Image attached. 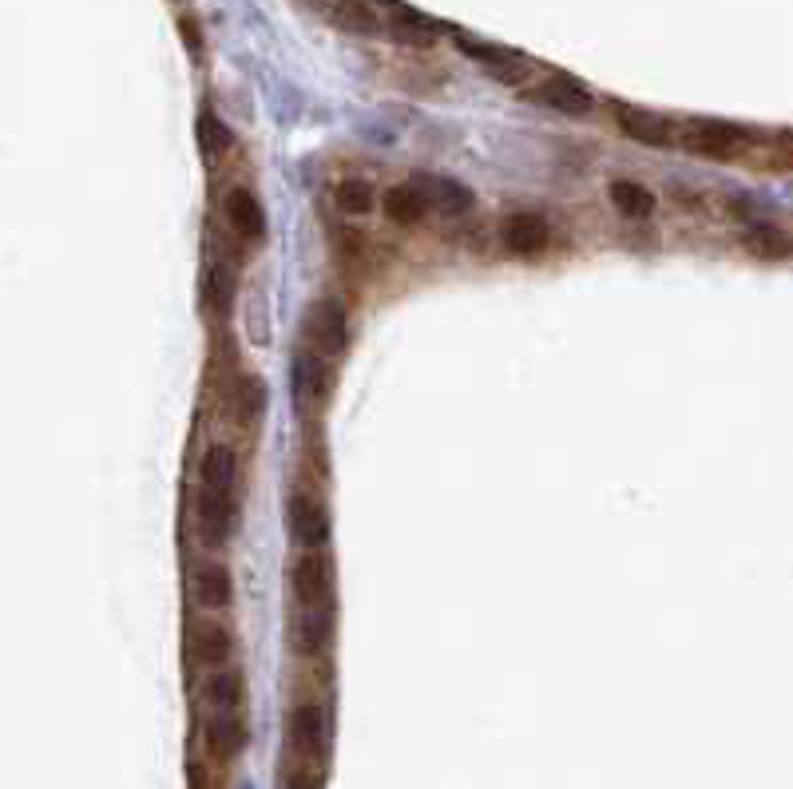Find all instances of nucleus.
Returning <instances> with one entry per match:
<instances>
[{"label": "nucleus", "mask_w": 793, "mask_h": 789, "mask_svg": "<svg viewBox=\"0 0 793 789\" xmlns=\"http://www.w3.org/2000/svg\"><path fill=\"white\" fill-rule=\"evenodd\" d=\"M191 595L199 607L207 611H223L234 599V583H230V571L223 564H199L195 575H191Z\"/></svg>", "instance_id": "15"}, {"label": "nucleus", "mask_w": 793, "mask_h": 789, "mask_svg": "<svg viewBox=\"0 0 793 789\" xmlns=\"http://www.w3.org/2000/svg\"><path fill=\"white\" fill-rule=\"evenodd\" d=\"M338 32H349V36H389V24H385V12L381 4L373 0H310Z\"/></svg>", "instance_id": "6"}, {"label": "nucleus", "mask_w": 793, "mask_h": 789, "mask_svg": "<svg viewBox=\"0 0 793 789\" xmlns=\"http://www.w3.org/2000/svg\"><path fill=\"white\" fill-rule=\"evenodd\" d=\"M326 385H330V361L310 353V349H302V357L294 365V397H298V405H318Z\"/></svg>", "instance_id": "17"}, {"label": "nucleus", "mask_w": 793, "mask_h": 789, "mask_svg": "<svg viewBox=\"0 0 793 789\" xmlns=\"http://www.w3.org/2000/svg\"><path fill=\"white\" fill-rule=\"evenodd\" d=\"M746 131L734 127V123H718V119H698V123H686L679 131V143L694 155H706V159H734L742 155L746 147Z\"/></svg>", "instance_id": "5"}, {"label": "nucleus", "mask_w": 793, "mask_h": 789, "mask_svg": "<svg viewBox=\"0 0 793 789\" xmlns=\"http://www.w3.org/2000/svg\"><path fill=\"white\" fill-rule=\"evenodd\" d=\"M338 611H290V647L298 655H318L334 639Z\"/></svg>", "instance_id": "12"}, {"label": "nucleus", "mask_w": 793, "mask_h": 789, "mask_svg": "<svg viewBox=\"0 0 793 789\" xmlns=\"http://www.w3.org/2000/svg\"><path fill=\"white\" fill-rule=\"evenodd\" d=\"M306 341H314L310 345V353H318V357H338L341 349H345V306L334 302V298H326V302H318L310 314H306Z\"/></svg>", "instance_id": "8"}, {"label": "nucleus", "mask_w": 793, "mask_h": 789, "mask_svg": "<svg viewBox=\"0 0 793 789\" xmlns=\"http://www.w3.org/2000/svg\"><path fill=\"white\" fill-rule=\"evenodd\" d=\"M195 520L207 548H223L238 524V460L230 445H211L199 460Z\"/></svg>", "instance_id": "1"}, {"label": "nucleus", "mask_w": 793, "mask_h": 789, "mask_svg": "<svg viewBox=\"0 0 793 789\" xmlns=\"http://www.w3.org/2000/svg\"><path fill=\"white\" fill-rule=\"evenodd\" d=\"M742 246L750 250V254H758V258H790L793 254V238L786 230H778V226H766V223H754L742 230Z\"/></svg>", "instance_id": "21"}, {"label": "nucleus", "mask_w": 793, "mask_h": 789, "mask_svg": "<svg viewBox=\"0 0 793 789\" xmlns=\"http://www.w3.org/2000/svg\"><path fill=\"white\" fill-rule=\"evenodd\" d=\"M421 191H425V199H429V207L433 211H441V215H449V219H456V215H468L472 211V195L460 187V183H453V179H437V175H421V179H413Z\"/></svg>", "instance_id": "18"}, {"label": "nucleus", "mask_w": 793, "mask_h": 789, "mask_svg": "<svg viewBox=\"0 0 793 789\" xmlns=\"http://www.w3.org/2000/svg\"><path fill=\"white\" fill-rule=\"evenodd\" d=\"M223 215H227V226L242 238V242H262L266 234V215L258 207V199L246 191V187H234L223 199Z\"/></svg>", "instance_id": "14"}, {"label": "nucleus", "mask_w": 793, "mask_h": 789, "mask_svg": "<svg viewBox=\"0 0 793 789\" xmlns=\"http://www.w3.org/2000/svg\"><path fill=\"white\" fill-rule=\"evenodd\" d=\"M338 207L345 215H365V211L373 207V191H369L365 183L349 179V183H341L338 187Z\"/></svg>", "instance_id": "24"}, {"label": "nucleus", "mask_w": 793, "mask_h": 789, "mask_svg": "<svg viewBox=\"0 0 793 789\" xmlns=\"http://www.w3.org/2000/svg\"><path fill=\"white\" fill-rule=\"evenodd\" d=\"M532 96H536L540 104H548V108H556V112H564V115H587L595 108V96H591L579 80L564 76V72L544 76V80L532 88Z\"/></svg>", "instance_id": "10"}, {"label": "nucleus", "mask_w": 793, "mask_h": 789, "mask_svg": "<svg viewBox=\"0 0 793 789\" xmlns=\"http://www.w3.org/2000/svg\"><path fill=\"white\" fill-rule=\"evenodd\" d=\"M290 611H334V564L326 552L290 560Z\"/></svg>", "instance_id": "2"}, {"label": "nucleus", "mask_w": 793, "mask_h": 789, "mask_svg": "<svg viewBox=\"0 0 793 789\" xmlns=\"http://www.w3.org/2000/svg\"><path fill=\"white\" fill-rule=\"evenodd\" d=\"M544 242H548V226L536 215H516L504 226V246L516 250V254H536Z\"/></svg>", "instance_id": "22"}, {"label": "nucleus", "mask_w": 793, "mask_h": 789, "mask_svg": "<svg viewBox=\"0 0 793 789\" xmlns=\"http://www.w3.org/2000/svg\"><path fill=\"white\" fill-rule=\"evenodd\" d=\"M453 40L464 56H472L488 76H496V80H504V84H524L528 72H532L524 56H516V52L500 48V44H488V40H476V36H464V32H456Z\"/></svg>", "instance_id": "7"}, {"label": "nucleus", "mask_w": 793, "mask_h": 789, "mask_svg": "<svg viewBox=\"0 0 793 789\" xmlns=\"http://www.w3.org/2000/svg\"><path fill=\"white\" fill-rule=\"evenodd\" d=\"M381 211H385V219H393L397 226H417L433 207H429V199H425V191L417 183H401V187L381 195Z\"/></svg>", "instance_id": "16"}, {"label": "nucleus", "mask_w": 793, "mask_h": 789, "mask_svg": "<svg viewBox=\"0 0 793 789\" xmlns=\"http://www.w3.org/2000/svg\"><path fill=\"white\" fill-rule=\"evenodd\" d=\"M278 789H318L314 766H310V762H302V758L286 762V766H282V774H278Z\"/></svg>", "instance_id": "25"}, {"label": "nucleus", "mask_w": 793, "mask_h": 789, "mask_svg": "<svg viewBox=\"0 0 793 789\" xmlns=\"http://www.w3.org/2000/svg\"><path fill=\"white\" fill-rule=\"evenodd\" d=\"M615 119H619L623 135H631L635 143H647V147H671L679 139V131H675L671 119H663V115L655 112H643V108H619Z\"/></svg>", "instance_id": "13"}, {"label": "nucleus", "mask_w": 793, "mask_h": 789, "mask_svg": "<svg viewBox=\"0 0 793 789\" xmlns=\"http://www.w3.org/2000/svg\"><path fill=\"white\" fill-rule=\"evenodd\" d=\"M286 532L290 540L298 544V552H326L330 544V516H326V504L306 492V488H294L290 500H286Z\"/></svg>", "instance_id": "3"}, {"label": "nucleus", "mask_w": 793, "mask_h": 789, "mask_svg": "<svg viewBox=\"0 0 793 789\" xmlns=\"http://www.w3.org/2000/svg\"><path fill=\"white\" fill-rule=\"evenodd\" d=\"M290 746L302 762L322 766L326 750H330V710L318 698H306L290 710Z\"/></svg>", "instance_id": "4"}, {"label": "nucleus", "mask_w": 793, "mask_h": 789, "mask_svg": "<svg viewBox=\"0 0 793 789\" xmlns=\"http://www.w3.org/2000/svg\"><path fill=\"white\" fill-rule=\"evenodd\" d=\"M207 738H211V750L215 754L234 758L246 746V722H242V714H207Z\"/></svg>", "instance_id": "20"}, {"label": "nucleus", "mask_w": 793, "mask_h": 789, "mask_svg": "<svg viewBox=\"0 0 793 789\" xmlns=\"http://www.w3.org/2000/svg\"><path fill=\"white\" fill-rule=\"evenodd\" d=\"M187 655L195 667L223 671L230 659V635L219 619H195L187 627Z\"/></svg>", "instance_id": "9"}, {"label": "nucleus", "mask_w": 793, "mask_h": 789, "mask_svg": "<svg viewBox=\"0 0 793 789\" xmlns=\"http://www.w3.org/2000/svg\"><path fill=\"white\" fill-rule=\"evenodd\" d=\"M611 203L627 215V219H651L655 215V195L647 191V187H639V183H627V179H619V183H611Z\"/></svg>", "instance_id": "23"}, {"label": "nucleus", "mask_w": 793, "mask_h": 789, "mask_svg": "<svg viewBox=\"0 0 793 789\" xmlns=\"http://www.w3.org/2000/svg\"><path fill=\"white\" fill-rule=\"evenodd\" d=\"M377 4L385 12V24H389V36L393 40L413 44V48H429L437 40V24L425 12L409 8V4H397V0H377Z\"/></svg>", "instance_id": "11"}, {"label": "nucleus", "mask_w": 793, "mask_h": 789, "mask_svg": "<svg viewBox=\"0 0 793 789\" xmlns=\"http://www.w3.org/2000/svg\"><path fill=\"white\" fill-rule=\"evenodd\" d=\"M203 698H207V714H242V675L234 667L211 671Z\"/></svg>", "instance_id": "19"}]
</instances>
